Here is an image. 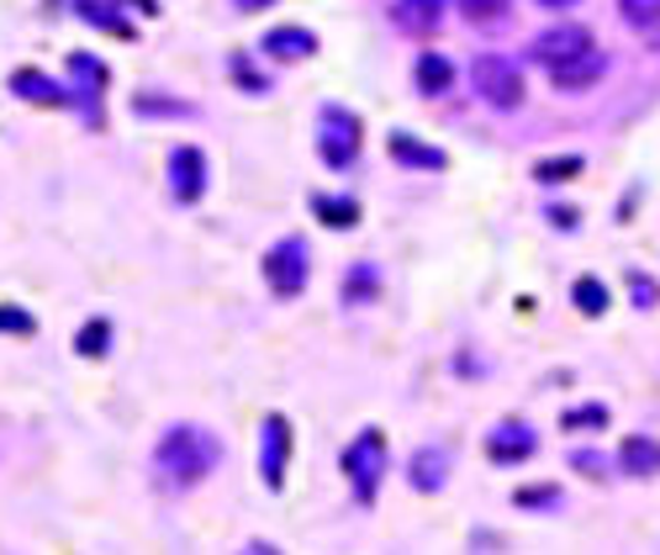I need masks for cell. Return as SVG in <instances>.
Returning <instances> with one entry per match:
<instances>
[{
	"label": "cell",
	"mask_w": 660,
	"mask_h": 555,
	"mask_svg": "<svg viewBox=\"0 0 660 555\" xmlns=\"http://www.w3.org/2000/svg\"><path fill=\"white\" fill-rule=\"evenodd\" d=\"M154 460H159L165 486L186 492V486L207 482V477L217 471V460H222V439H217L212 429H201V423H175V429H165Z\"/></svg>",
	"instance_id": "6da1fadb"
},
{
	"label": "cell",
	"mask_w": 660,
	"mask_h": 555,
	"mask_svg": "<svg viewBox=\"0 0 660 555\" xmlns=\"http://www.w3.org/2000/svg\"><path fill=\"white\" fill-rule=\"evenodd\" d=\"M471 85L481 91V101L486 106H496V112H513L523 101V74L513 59H502V53H481L471 64Z\"/></svg>",
	"instance_id": "7a4b0ae2"
},
{
	"label": "cell",
	"mask_w": 660,
	"mask_h": 555,
	"mask_svg": "<svg viewBox=\"0 0 660 555\" xmlns=\"http://www.w3.org/2000/svg\"><path fill=\"white\" fill-rule=\"evenodd\" d=\"M344 471H349V482H354V503H376L380 471H386V439H380L376 429H365V434L344 450Z\"/></svg>",
	"instance_id": "3957f363"
},
{
	"label": "cell",
	"mask_w": 660,
	"mask_h": 555,
	"mask_svg": "<svg viewBox=\"0 0 660 555\" xmlns=\"http://www.w3.org/2000/svg\"><path fill=\"white\" fill-rule=\"evenodd\" d=\"M359 117L344 112V106H323V133H317V154L328 159L333 169H349L359 159Z\"/></svg>",
	"instance_id": "277c9868"
},
{
	"label": "cell",
	"mask_w": 660,
	"mask_h": 555,
	"mask_svg": "<svg viewBox=\"0 0 660 555\" xmlns=\"http://www.w3.org/2000/svg\"><path fill=\"white\" fill-rule=\"evenodd\" d=\"M264 281L275 296H302L307 291V243L302 239H281L270 254H264Z\"/></svg>",
	"instance_id": "5b68a950"
},
{
	"label": "cell",
	"mask_w": 660,
	"mask_h": 555,
	"mask_svg": "<svg viewBox=\"0 0 660 555\" xmlns=\"http://www.w3.org/2000/svg\"><path fill=\"white\" fill-rule=\"evenodd\" d=\"M582 53H591V32L587 27H549V32H539L534 38V59H539L544 70H561V64H570V59H582Z\"/></svg>",
	"instance_id": "8992f818"
},
{
	"label": "cell",
	"mask_w": 660,
	"mask_h": 555,
	"mask_svg": "<svg viewBox=\"0 0 660 555\" xmlns=\"http://www.w3.org/2000/svg\"><path fill=\"white\" fill-rule=\"evenodd\" d=\"M169 191H175V201H201V191H207V154L201 148L180 144L175 154H169Z\"/></svg>",
	"instance_id": "52a82bcc"
},
{
	"label": "cell",
	"mask_w": 660,
	"mask_h": 555,
	"mask_svg": "<svg viewBox=\"0 0 660 555\" xmlns=\"http://www.w3.org/2000/svg\"><path fill=\"white\" fill-rule=\"evenodd\" d=\"M285 460H291V423L281 412L264 418V450H260V471H264V486H285Z\"/></svg>",
	"instance_id": "ba28073f"
},
{
	"label": "cell",
	"mask_w": 660,
	"mask_h": 555,
	"mask_svg": "<svg viewBox=\"0 0 660 555\" xmlns=\"http://www.w3.org/2000/svg\"><path fill=\"white\" fill-rule=\"evenodd\" d=\"M534 429L528 423H502V429H492L486 434V455L496 460V465H518V460H528L534 455Z\"/></svg>",
	"instance_id": "9c48e42d"
},
{
	"label": "cell",
	"mask_w": 660,
	"mask_h": 555,
	"mask_svg": "<svg viewBox=\"0 0 660 555\" xmlns=\"http://www.w3.org/2000/svg\"><path fill=\"white\" fill-rule=\"evenodd\" d=\"M603 53L591 49L582 53V59H570V64H561V70H549V80H555V91H587V85H597L603 80Z\"/></svg>",
	"instance_id": "30bf717a"
},
{
	"label": "cell",
	"mask_w": 660,
	"mask_h": 555,
	"mask_svg": "<svg viewBox=\"0 0 660 555\" xmlns=\"http://www.w3.org/2000/svg\"><path fill=\"white\" fill-rule=\"evenodd\" d=\"M11 91H17L22 101H32V106H70V96L38 70H17L11 74Z\"/></svg>",
	"instance_id": "8fae6325"
},
{
	"label": "cell",
	"mask_w": 660,
	"mask_h": 555,
	"mask_svg": "<svg viewBox=\"0 0 660 555\" xmlns=\"http://www.w3.org/2000/svg\"><path fill=\"white\" fill-rule=\"evenodd\" d=\"M264 53H270V59H312V53H317V38H312L307 27H275V32L264 38Z\"/></svg>",
	"instance_id": "7c38bea8"
},
{
	"label": "cell",
	"mask_w": 660,
	"mask_h": 555,
	"mask_svg": "<svg viewBox=\"0 0 660 555\" xmlns=\"http://www.w3.org/2000/svg\"><path fill=\"white\" fill-rule=\"evenodd\" d=\"M444 482H449V450H439V444L418 450V455H412V486H418V492H439Z\"/></svg>",
	"instance_id": "4fadbf2b"
},
{
	"label": "cell",
	"mask_w": 660,
	"mask_h": 555,
	"mask_svg": "<svg viewBox=\"0 0 660 555\" xmlns=\"http://www.w3.org/2000/svg\"><path fill=\"white\" fill-rule=\"evenodd\" d=\"M412 80H418V91H423V96H444L449 85H454V64H449L444 53H418Z\"/></svg>",
	"instance_id": "5bb4252c"
},
{
	"label": "cell",
	"mask_w": 660,
	"mask_h": 555,
	"mask_svg": "<svg viewBox=\"0 0 660 555\" xmlns=\"http://www.w3.org/2000/svg\"><path fill=\"white\" fill-rule=\"evenodd\" d=\"M618 460H624L629 477H650V471H660V444L656 439H645V434H635V439H624Z\"/></svg>",
	"instance_id": "9a60e30c"
},
{
	"label": "cell",
	"mask_w": 660,
	"mask_h": 555,
	"mask_svg": "<svg viewBox=\"0 0 660 555\" xmlns=\"http://www.w3.org/2000/svg\"><path fill=\"white\" fill-rule=\"evenodd\" d=\"M444 17V0H397V22L407 32H433Z\"/></svg>",
	"instance_id": "2e32d148"
},
{
	"label": "cell",
	"mask_w": 660,
	"mask_h": 555,
	"mask_svg": "<svg viewBox=\"0 0 660 555\" xmlns=\"http://www.w3.org/2000/svg\"><path fill=\"white\" fill-rule=\"evenodd\" d=\"M312 212L328 222V228H354L359 222V201H349V196H317Z\"/></svg>",
	"instance_id": "e0dca14e"
},
{
	"label": "cell",
	"mask_w": 660,
	"mask_h": 555,
	"mask_svg": "<svg viewBox=\"0 0 660 555\" xmlns=\"http://www.w3.org/2000/svg\"><path fill=\"white\" fill-rule=\"evenodd\" d=\"M391 154H397L401 165H423V169H444V154L428 144H412L407 133H391Z\"/></svg>",
	"instance_id": "ac0fdd59"
},
{
	"label": "cell",
	"mask_w": 660,
	"mask_h": 555,
	"mask_svg": "<svg viewBox=\"0 0 660 555\" xmlns=\"http://www.w3.org/2000/svg\"><path fill=\"white\" fill-rule=\"evenodd\" d=\"M74 11H80L85 22L106 27V32H117V38H133V27H127V17H122V11H106V0H80Z\"/></svg>",
	"instance_id": "d6986e66"
},
{
	"label": "cell",
	"mask_w": 660,
	"mask_h": 555,
	"mask_svg": "<svg viewBox=\"0 0 660 555\" xmlns=\"http://www.w3.org/2000/svg\"><path fill=\"white\" fill-rule=\"evenodd\" d=\"M570 296H576V307H582L587 317H603V313H608V286H603L597 275H582Z\"/></svg>",
	"instance_id": "ffe728a7"
},
{
	"label": "cell",
	"mask_w": 660,
	"mask_h": 555,
	"mask_svg": "<svg viewBox=\"0 0 660 555\" xmlns=\"http://www.w3.org/2000/svg\"><path fill=\"white\" fill-rule=\"evenodd\" d=\"M618 11H624V22L639 27V32H656L660 27V0H618Z\"/></svg>",
	"instance_id": "44dd1931"
},
{
	"label": "cell",
	"mask_w": 660,
	"mask_h": 555,
	"mask_svg": "<svg viewBox=\"0 0 660 555\" xmlns=\"http://www.w3.org/2000/svg\"><path fill=\"white\" fill-rule=\"evenodd\" d=\"M460 17L475 27H492L507 17V0H460Z\"/></svg>",
	"instance_id": "7402d4cb"
},
{
	"label": "cell",
	"mask_w": 660,
	"mask_h": 555,
	"mask_svg": "<svg viewBox=\"0 0 660 555\" xmlns=\"http://www.w3.org/2000/svg\"><path fill=\"white\" fill-rule=\"evenodd\" d=\"M534 175H539L544 186H561V180H576V175H582V159H576V154H566V159H539Z\"/></svg>",
	"instance_id": "603a6c76"
},
{
	"label": "cell",
	"mask_w": 660,
	"mask_h": 555,
	"mask_svg": "<svg viewBox=\"0 0 660 555\" xmlns=\"http://www.w3.org/2000/svg\"><path fill=\"white\" fill-rule=\"evenodd\" d=\"M370 291H380L376 270H370V265H354V275H349V291H344V296H349V302H365Z\"/></svg>",
	"instance_id": "cb8c5ba5"
},
{
	"label": "cell",
	"mask_w": 660,
	"mask_h": 555,
	"mask_svg": "<svg viewBox=\"0 0 660 555\" xmlns=\"http://www.w3.org/2000/svg\"><path fill=\"white\" fill-rule=\"evenodd\" d=\"M106 334H112L106 323H91L85 334L74 338V349H80V355H106Z\"/></svg>",
	"instance_id": "d4e9b609"
},
{
	"label": "cell",
	"mask_w": 660,
	"mask_h": 555,
	"mask_svg": "<svg viewBox=\"0 0 660 555\" xmlns=\"http://www.w3.org/2000/svg\"><path fill=\"white\" fill-rule=\"evenodd\" d=\"M603 423H608V408H597V402L566 412V429H603Z\"/></svg>",
	"instance_id": "484cf974"
},
{
	"label": "cell",
	"mask_w": 660,
	"mask_h": 555,
	"mask_svg": "<svg viewBox=\"0 0 660 555\" xmlns=\"http://www.w3.org/2000/svg\"><path fill=\"white\" fill-rule=\"evenodd\" d=\"M0 334H38V323L17 307H0Z\"/></svg>",
	"instance_id": "4316f807"
},
{
	"label": "cell",
	"mask_w": 660,
	"mask_h": 555,
	"mask_svg": "<svg viewBox=\"0 0 660 555\" xmlns=\"http://www.w3.org/2000/svg\"><path fill=\"white\" fill-rule=\"evenodd\" d=\"M233 80H238V85H243V91H254V96H260V91H264V74L254 70L249 59H233Z\"/></svg>",
	"instance_id": "83f0119b"
},
{
	"label": "cell",
	"mask_w": 660,
	"mask_h": 555,
	"mask_svg": "<svg viewBox=\"0 0 660 555\" xmlns=\"http://www.w3.org/2000/svg\"><path fill=\"white\" fill-rule=\"evenodd\" d=\"M544 503H561L555 486H523L518 492V507H544Z\"/></svg>",
	"instance_id": "f1b7e54d"
},
{
	"label": "cell",
	"mask_w": 660,
	"mask_h": 555,
	"mask_svg": "<svg viewBox=\"0 0 660 555\" xmlns=\"http://www.w3.org/2000/svg\"><path fill=\"white\" fill-rule=\"evenodd\" d=\"M629 286H635L639 307H656V302H660V286H656V281H650V275H629Z\"/></svg>",
	"instance_id": "f546056e"
},
{
	"label": "cell",
	"mask_w": 660,
	"mask_h": 555,
	"mask_svg": "<svg viewBox=\"0 0 660 555\" xmlns=\"http://www.w3.org/2000/svg\"><path fill=\"white\" fill-rule=\"evenodd\" d=\"M138 112H159V101H148V96H138ZM165 112H175V117H186L190 106H180V101H165Z\"/></svg>",
	"instance_id": "4dcf8cb0"
},
{
	"label": "cell",
	"mask_w": 660,
	"mask_h": 555,
	"mask_svg": "<svg viewBox=\"0 0 660 555\" xmlns=\"http://www.w3.org/2000/svg\"><path fill=\"white\" fill-rule=\"evenodd\" d=\"M539 6H555V11H561V6H576V0H539Z\"/></svg>",
	"instance_id": "1f68e13d"
}]
</instances>
